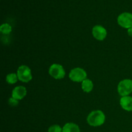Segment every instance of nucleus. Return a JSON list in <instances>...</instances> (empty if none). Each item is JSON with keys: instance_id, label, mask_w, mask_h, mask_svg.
<instances>
[{"instance_id": "nucleus-1", "label": "nucleus", "mask_w": 132, "mask_h": 132, "mask_svg": "<svg viewBox=\"0 0 132 132\" xmlns=\"http://www.w3.org/2000/svg\"><path fill=\"white\" fill-rule=\"evenodd\" d=\"M105 121V115L102 111L95 110L92 112L87 117V122L90 126H99L103 125Z\"/></svg>"}, {"instance_id": "nucleus-2", "label": "nucleus", "mask_w": 132, "mask_h": 132, "mask_svg": "<svg viewBox=\"0 0 132 132\" xmlns=\"http://www.w3.org/2000/svg\"><path fill=\"white\" fill-rule=\"evenodd\" d=\"M117 91L122 97L130 95L132 92V80L124 79L121 81L117 86Z\"/></svg>"}, {"instance_id": "nucleus-3", "label": "nucleus", "mask_w": 132, "mask_h": 132, "mask_svg": "<svg viewBox=\"0 0 132 132\" xmlns=\"http://www.w3.org/2000/svg\"><path fill=\"white\" fill-rule=\"evenodd\" d=\"M18 79L23 82H28L32 79L31 70L26 65H21L19 67L17 72Z\"/></svg>"}, {"instance_id": "nucleus-4", "label": "nucleus", "mask_w": 132, "mask_h": 132, "mask_svg": "<svg viewBox=\"0 0 132 132\" xmlns=\"http://www.w3.org/2000/svg\"><path fill=\"white\" fill-rule=\"evenodd\" d=\"M86 72L81 68H73L69 73L70 79L73 82H82L86 79Z\"/></svg>"}, {"instance_id": "nucleus-5", "label": "nucleus", "mask_w": 132, "mask_h": 132, "mask_svg": "<svg viewBox=\"0 0 132 132\" xmlns=\"http://www.w3.org/2000/svg\"><path fill=\"white\" fill-rule=\"evenodd\" d=\"M49 74L54 79H61L65 76V71L61 64H53L49 68Z\"/></svg>"}, {"instance_id": "nucleus-6", "label": "nucleus", "mask_w": 132, "mask_h": 132, "mask_svg": "<svg viewBox=\"0 0 132 132\" xmlns=\"http://www.w3.org/2000/svg\"><path fill=\"white\" fill-rule=\"evenodd\" d=\"M117 23L121 27L125 28L132 27V14L129 12L122 13L117 18Z\"/></svg>"}, {"instance_id": "nucleus-7", "label": "nucleus", "mask_w": 132, "mask_h": 132, "mask_svg": "<svg viewBox=\"0 0 132 132\" xmlns=\"http://www.w3.org/2000/svg\"><path fill=\"white\" fill-rule=\"evenodd\" d=\"M92 34L96 39L103 41L106 38L107 32L105 28L101 25H95L92 29Z\"/></svg>"}, {"instance_id": "nucleus-8", "label": "nucleus", "mask_w": 132, "mask_h": 132, "mask_svg": "<svg viewBox=\"0 0 132 132\" xmlns=\"http://www.w3.org/2000/svg\"><path fill=\"white\" fill-rule=\"evenodd\" d=\"M27 95V90L25 87L23 86H18L12 90V97L17 100H21L23 99Z\"/></svg>"}, {"instance_id": "nucleus-9", "label": "nucleus", "mask_w": 132, "mask_h": 132, "mask_svg": "<svg viewBox=\"0 0 132 132\" xmlns=\"http://www.w3.org/2000/svg\"><path fill=\"white\" fill-rule=\"evenodd\" d=\"M120 104L125 110L128 112L132 111V97L124 96L120 99Z\"/></svg>"}, {"instance_id": "nucleus-10", "label": "nucleus", "mask_w": 132, "mask_h": 132, "mask_svg": "<svg viewBox=\"0 0 132 132\" xmlns=\"http://www.w3.org/2000/svg\"><path fill=\"white\" fill-rule=\"evenodd\" d=\"M63 132H80V129L76 124L69 122L63 126Z\"/></svg>"}, {"instance_id": "nucleus-11", "label": "nucleus", "mask_w": 132, "mask_h": 132, "mask_svg": "<svg viewBox=\"0 0 132 132\" xmlns=\"http://www.w3.org/2000/svg\"><path fill=\"white\" fill-rule=\"evenodd\" d=\"M94 85L92 81L88 79H86L82 82V89L85 92H90L93 90Z\"/></svg>"}, {"instance_id": "nucleus-12", "label": "nucleus", "mask_w": 132, "mask_h": 132, "mask_svg": "<svg viewBox=\"0 0 132 132\" xmlns=\"http://www.w3.org/2000/svg\"><path fill=\"white\" fill-rule=\"evenodd\" d=\"M18 76L14 73H9L6 76V81L9 84H15L18 81Z\"/></svg>"}, {"instance_id": "nucleus-13", "label": "nucleus", "mask_w": 132, "mask_h": 132, "mask_svg": "<svg viewBox=\"0 0 132 132\" xmlns=\"http://www.w3.org/2000/svg\"><path fill=\"white\" fill-rule=\"evenodd\" d=\"M0 31L3 34H9L11 32L12 27L8 23H4L0 27Z\"/></svg>"}, {"instance_id": "nucleus-14", "label": "nucleus", "mask_w": 132, "mask_h": 132, "mask_svg": "<svg viewBox=\"0 0 132 132\" xmlns=\"http://www.w3.org/2000/svg\"><path fill=\"white\" fill-rule=\"evenodd\" d=\"M48 132H63V129L59 125H54L49 128Z\"/></svg>"}, {"instance_id": "nucleus-15", "label": "nucleus", "mask_w": 132, "mask_h": 132, "mask_svg": "<svg viewBox=\"0 0 132 132\" xmlns=\"http://www.w3.org/2000/svg\"><path fill=\"white\" fill-rule=\"evenodd\" d=\"M9 104L11 106H17L18 104V101L17 99H14V98L12 97L9 99Z\"/></svg>"}, {"instance_id": "nucleus-16", "label": "nucleus", "mask_w": 132, "mask_h": 132, "mask_svg": "<svg viewBox=\"0 0 132 132\" xmlns=\"http://www.w3.org/2000/svg\"><path fill=\"white\" fill-rule=\"evenodd\" d=\"M128 34L129 36L132 37V27L128 29Z\"/></svg>"}]
</instances>
